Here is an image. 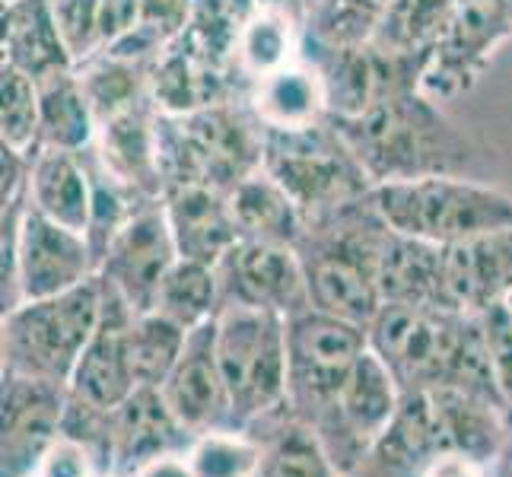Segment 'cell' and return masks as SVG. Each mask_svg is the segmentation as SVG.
Here are the masks:
<instances>
[{
  "label": "cell",
  "mask_w": 512,
  "mask_h": 477,
  "mask_svg": "<svg viewBox=\"0 0 512 477\" xmlns=\"http://www.w3.org/2000/svg\"><path fill=\"white\" fill-rule=\"evenodd\" d=\"M334 128L344 134L373 185L433 175L484 179L493 163V150L484 140L465 131L439 99L423 90L388 96L357 118L334 121Z\"/></svg>",
  "instance_id": "1"
},
{
  "label": "cell",
  "mask_w": 512,
  "mask_h": 477,
  "mask_svg": "<svg viewBox=\"0 0 512 477\" xmlns=\"http://www.w3.org/2000/svg\"><path fill=\"white\" fill-rule=\"evenodd\" d=\"M369 350L395 376L401 395L462 388L503 408L490 369L481 315L385 303L366 328ZM506 411V408H503Z\"/></svg>",
  "instance_id": "2"
},
{
  "label": "cell",
  "mask_w": 512,
  "mask_h": 477,
  "mask_svg": "<svg viewBox=\"0 0 512 477\" xmlns=\"http://www.w3.org/2000/svg\"><path fill=\"white\" fill-rule=\"evenodd\" d=\"M392 233L373 194L309 217L296 255L312 309L369 328L382 309L379 268Z\"/></svg>",
  "instance_id": "3"
},
{
  "label": "cell",
  "mask_w": 512,
  "mask_h": 477,
  "mask_svg": "<svg viewBox=\"0 0 512 477\" xmlns=\"http://www.w3.org/2000/svg\"><path fill=\"white\" fill-rule=\"evenodd\" d=\"M264 163V128L242 99H223L188 115L160 112V172L166 194L204 185L223 194Z\"/></svg>",
  "instance_id": "4"
},
{
  "label": "cell",
  "mask_w": 512,
  "mask_h": 477,
  "mask_svg": "<svg viewBox=\"0 0 512 477\" xmlns=\"http://www.w3.org/2000/svg\"><path fill=\"white\" fill-rule=\"evenodd\" d=\"M373 198L392 229L443 249L512 229V194L471 175L388 182Z\"/></svg>",
  "instance_id": "5"
},
{
  "label": "cell",
  "mask_w": 512,
  "mask_h": 477,
  "mask_svg": "<svg viewBox=\"0 0 512 477\" xmlns=\"http://www.w3.org/2000/svg\"><path fill=\"white\" fill-rule=\"evenodd\" d=\"M99 309V274L77 290L13 306L0 325V373L70 385L96 331Z\"/></svg>",
  "instance_id": "6"
},
{
  "label": "cell",
  "mask_w": 512,
  "mask_h": 477,
  "mask_svg": "<svg viewBox=\"0 0 512 477\" xmlns=\"http://www.w3.org/2000/svg\"><path fill=\"white\" fill-rule=\"evenodd\" d=\"M29 191V188H26ZM4 249H0V299L4 312L26 303L83 287L99 274V261L90 239L77 229L48 220L29 198L4 201Z\"/></svg>",
  "instance_id": "7"
},
{
  "label": "cell",
  "mask_w": 512,
  "mask_h": 477,
  "mask_svg": "<svg viewBox=\"0 0 512 477\" xmlns=\"http://www.w3.org/2000/svg\"><path fill=\"white\" fill-rule=\"evenodd\" d=\"M261 169L299 204L306 220L376 188L331 118L315 128L264 131Z\"/></svg>",
  "instance_id": "8"
},
{
  "label": "cell",
  "mask_w": 512,
  "mask_h": 477,
  "mask_svg": "<svg viewBox=\"0 0 512 477\" xmlns=\"http://www.w3.org/2000/svg\"><path fill=\"white\" fill-rule=\"evenodd\" d=\"M217 350L233 427L249 430L287 408V318L255 309L217 315Z\"/></svg>",
  "instance_id": "9"
},
{
  "label": "cell",
  "mask_w": 512,
  "mask_h": 477,
  "mask_svg": "<svg viewBox=\"0 0 512 477\" xmlns=\"http://www.w3.org/2000/svg\"><path fill=\"white\" fill-rule=\"evenodd\" d=\"M369 350L363 325L306 309L287 318V408L306 427L319 423Z\"/></svg>",
  "instance_id": "10"
},
{
  "label": "cell",
  "mask_w": 512,
  "mask_h": 477,
  "mask_svg": "<svg viewBox=\"0 0 512 477\" xmlns=\"http://www.w3.org/2000/svg\"><path fill=\"white\" fill-rule=\"evenodd\" d=\"M303 55L319 67L328 93V115L334 121L357 118L388 96L423 90L430 67L427 55H395L373 42L331 48L306 39Z\"/></svg>",
  "instance_id": "11"
},
{
  "label": "cell",
  "mask_w": 512,
  "mask_h": 477,
  "mask_svg": "<svg viewBox=\"0 0 512 477\" xmlns=\"http://www.w3.org/2000/svg\"><path fill=\"white\" fill-rule=\"evenodd\" d=\"M509 42L512 0H455L423 77V93L439 102L471 93Z\"/></svg>",
  "instance_id": "12"
},
{
  "label": "cell",
  "mask_w": 512,
  "mask_h": 477,
  "mask_svg": "<svg viewBox=\"0 0 512 477\" xmlns=\"http://www.w3.org/2000/svg\"><path fill=\"white\" fill-rule=\"evenodd\" d=\"M398 404L401 388L395 376L388 373L373 350H366L341 398L334 401V408L319 423H312L309 430L319 436V443L325 446L341 477H347L392 423Z\"/></svg>",
  "instance_id": "13"
},
{
  "label": "cell",
  "mask_w": 512,
  "mask_h": 477,
  "mask_svg": "<svg viewBox=\"0 0 512 477\" xmlns=\"http://www.w3.org/2000/svg\"><path fill=\"white\" fill-rule=\"evenodd\" d=\"M220 280V312L223 309H255L293 318L306 312L309 284L303 261L287 245H264L239 239L217 261Z\"/></svg>",
  "instance_id": "14"
},
{
  "label": "cell",
  "mask_w": 512,
  "mask_h": 477,
  "mask_svg": "<svg viewBox=\"0 0 512 477\" xmlns=\"http://www.w3.org/2000/svg\"><path fill=\"white\" fill-rule=\"evenodd\" d=\"M179 261L166 201H150L121 226L99 261V280L112 287L134 312H153L166 274Z\"/></svg>",
  "instance_id": "15"
},
{
  "label": "cell",
  "mask_w": 512,
  "mask_h": 477,
  "mask_svg": "<svg viewBox=\"0 0 512 477\" xmlns=\"http://www.w3.org/2000/svg\"><path fill=\"white\" fill-rule=\"evenodd\" d=\"M67 385L0 373V477H29L61 439Z\"/></svg>",
  "instance_id": "16"
},
{
  "label": "cell",
  "mask_w": 512,
  "mask_h": 477,
  "mask_svg": "<svg viewBox=\"0 0 512 477\" xmlns=\"http://www.w3.org/2000/svg\"><path fill=\"white\" fill-rule=\"evenodd\" d=\"M102 284V280H99ZM137 312L112 287L102 284V309L90 344L70 379V395L93 408H118L137 385L131 331Z\"/></svg>",
  "instance_id": "17"
},
{
  "label": "cell",
  "mask_w": 512,
  "mask_h": 477,
  "mask_svg": "<svg viewBox=\"0 0 512 477\" xmlns=\"http://www.w3.org/2000/svg\"><path fill=\"white\" fill-rule=\"evenodd\" d=\"M160 392L191 436L233 427V404L217 350V318L188 334L182 357Z\"/></svg>",
  "instance_id": "18"
},
{
  "label": "cell",
  "mask_w": 512,
  "mask_h": 477,
  "mask_svg": "<svg viewBox=\"0 0 512 477\" xmlns=\"http://www.w3.org/2000/svg\"><path fill=\"white\" fill-rule=\"evenodd\" d=\"M443 452H449V443L433 395L411 392L401 395L392 423L347 477H420Z\"/></svg>",
  "instance_id": "19"
},
{
  "label": "cell",
  "mask_w": 512,
  "mask_h": 477,
  "mask_svg": "<svg viewBox=\"0 0 512 477\" xmlns=\"http://www.w3.org/2000/svg\"><path fill=\"white\" fill-rule=\"evenodd\" d=\"M109 433H112V458L115 474L131 477L153 458L169 452H185L191 446V433L172 414L160 388L140 385L109 411Z\"/></svg>",
  "instance_id": "20"
},
{
  "label": "cell",
  "mask_w": 512,
  "mask_h": 477,
  "mask_svg": "<svg viewBox=\"0 0 512 477\" xmlns=\"http://www.w3.org/2000/svg\"><path fill=\"white\" fill-rule=\"evenodd\" d=\"M242 102L258 118L264 131H299L328 121V93L325 80L306 55L287 67L255 80L245 90Z\"/></svg>",
  "instance_id": "21"
},
{
  "label": "cell",
  "mask_w": 512,
  "mask_h": 477,
  "mask_svg": "<svg viewBox=\"0 0 512 477\" xmlns=\"http://www.w3.org/2000/svg\"><path fill=\"white\" fill-rule=\"evenodd\" d=\"M163 201L179 258L217 268V261L239 242L229 194L204 185H188L169 191Z\"/></svg>",
  "instance_id": "22"
},
{
  "label": "cell",
  "mask_w": 512,
  "mask_h": 477,
  "mask_svg": "<svg viewBox=\"0 0 512 477\" xmlns=\"http://www.w3.org/2000/svg\"><path fill=\"white\" fill-rule=\"evenodd\" d=\"M382 306H427V309H455L449 293L446 249L404 233H392L379 268Z\"/></svg>",
  "instance_id": "23"
},
{
  "label": "cell",
  "mask_w": 512,
  "mask_h": 477,
  "mask_svg": "<svg viewBox=\"0 0 512 477\" xmlns=\"http://www.w3.org/2000/svg\"><path fill=\"white\" fill-rule=\"evenodd\" d=\"M0 26H4V32H0L4 64L32 77L35 83L77 67L48 0H10V4H4Z\"/></svg>",
  "instance_id": "24"
},
{
  "label": "cell",
  "mask_w": 512,
  "mask_h": 477,
  "mask_svg": "<svg viewBox=\"0 0 512 477\" xmlns=\"http://www.w3.org/2000/svg\"><path fill=\"white\" fill-rule=\"evenodd\" d=\"M26 198L29 207L48 220L86 236L93 210V175L86 156L70 150H35Z\"/></svg>",
  "instance_id": "25"
},
{
  "label": "cell",
  "mask_w": 512,
  "mask_h": 477,
  "mask_svg": "<svg viewBox=\"0 0 512 477\" xmlns=\"http://www.w3.org/2000/svg\"><path fill=\"white\" fill-rule=\"evenodd\" d=\"M239 239L296 249L306 233V214L268 172L258 169L229 191Z\"/></svg>",
  "instance_id": "26"
},
{
  "label": "cell",
  "mask_w": 512,
  "mask_h": 477,
  "mask_svg": "<svg viewBox=\"0 0 512 477\" xmlns=\"http://www.w3.org/2000/svg\"><path fill=\"white\" fill-rule=\"evenodd\" d=\"M39 150H70L86 153L96 144L99 118L77 67L61 70V74L39 83Z\"/></svg>",
  "instance_id": "27"
},
{
  "label": "cell",
  "mask_w": 512,
  "mask_h": 477,
  "mask_svg": "<svg viewBox=\"0 0 512 477\" xmlns=\"http://www.w3.org/2000/svg\"><path fill=\"white\" fill-rule=\"evenodd\" d=\"M261 439V465L255 477H341L303 420H296L290 408L264 417L249 427Z\"/></svg>",
  "instance_id": "28"
},
{
  "label": "cell",
  "mask_w": 512,
  "mask_h": 477,
  "mask_svg": "<svg viewBox=\"0 0 512 477\" xmlns=\"http://www.w3.org/2000/svg\"><path fill=\"white\" fill-rule=\"evenodd\" d=\"M153 312L172 318L185 331H194L220 315V280L214 264L179 258L166 274L160 293H156Z\"/></svg>",
  "instance_id": "29"
},
{
  "label": "cell",
  "mask_w": 512,
  "mask_h": 477,
  "mask_svg": "<svg viewBox=\"0 0 512 477\" xmlns=\"http://www.w3.org/2000/svg\"><path fill=\"white\" fill-rule=\"evenodd\" d=\"M455 0H392L373 35V45L395 55H427L443 39Z\"/></svg>",
  "instance_id": "30"
},
{
  "label": "cell",
  "mask_w": 512,
  "mask_h": 477,
  "mask_svg": "<svg viewBox=\"0 0 512 477\" xmlns=\"http://www.w3.org/2000/svg\"><path fill=\"white\" fill-rule=\"evenodd\" d=\"M392 0H315L306 16V39L315 45L350 48L373 42Z\"/></svg>",
  "instance_id": "31"
},
{
  "label": "cell",
  "mask_w": 512,
  "mask_h": 477,
  "mask_svg": "<svg viewBox=\"0 0 512 477\" xmlns=\"http://www.w3.org/2000/svg\"><path fill=\"white\" fill-rule=\"evenodd\" d=\"M185 455L194 477H255L261 465V439L252 430L220 427L194 436Z\"/></svg>",
  "instance_id": "32"
},
{
  "label": "cell",
  "mask_w": 512,
  "mask_h": 477,
  "mask_svg": "<svg viewBox=\"0 0 512 477\" xmlns=\"http://www.w3.org/2000/svg\"><path fill=\"white\" fill-rule=\"evenodd\" d=\"M188 334L182 325L160 312H137L131 331V353H134V373L137 385L163 388L169 373L179 363Z\"/></svg>",
  "instance_id": "33"
},
{
  "label": "cell",
  "mask_w": 512,
  "mask_h": 477,
  "mask_svg": "<svg viewBox=\"0 0 512 477\" xmlns=\"http://www.w3.org/2000/svg\"><path fill=\"white\" fill-rule=\"evenodd\" d=\"M39 83L13 67H0V144L35 156L39 150Z\"/></svg>",
  "instance_id": "34"
},
{
  "label": "cell",
  "mask_w": 512,
  "mask_h": 477,
  "mask_svg": "<svg viewBox=\"0 0 512 477\" xmlns=\"http://www.w3.org/2000/svg\"><path fill=\"white\" fill-rule=\"evenodd\" d=\"M74 64L102 51V0H48Z\"/></svg>",
  "instance_id": "35"
},
{
  "label": "cell",
  "mask_w": 512,
  "mask_h": 477,
  "mask_svg": "<svg viewBox=\"0 0 512 477\" xmlns=\"http://www.w3.org/2000/svg\"><path fill=\"white\" fill-rule=\"evenodd\" d=\"M484 322V338H487V353H490V369L497 392L503 398V408L512 417V322L506 315L503 303H493L490 309L481 312Z\"/></svg>",
  "instance_id": "36"
},
{
  "label": "cell",
  "mask_w": 512,
  "mask_h": 477,
  "mask_svg": "<svg viewBox=\"0 0 512 477\" xmlns=\"http://www.w3.org/2000/svg\"><path fill=\"white\" fill-rule=\"evenodd\" d=\"M32 474L35 477H102L93 455L86 452V446H80L77 439H70V436H61L58 443L45 452V458Z\"/></svg>",
  "instance_id": "37"
},
{
  "label": "cell",
  "mask_w": 512,
  "mask_h": 477,
  "mask_svg": "<svg viewBox=\"0 0 512 477\" xmlns=\"http://www.w3.org/2000/svg\"><path fill=\"white\" fill-rule=\"evenodd\" d=\"M194 4L198 0H140V23L160 32L166 42H175L191 26Z\"/></svg>",
  "instance_id": "38"
},
{
  "label": "cell",
  "mask_w": 512,
  "mask_h": 477,
  "mask_svg": "<svg viewBox=\"0 0 512 477\" xmlns=\"http://www.w3.org/2000/svg\"><path fill=\"white\" fill-rule=\"evenodd\" d=\"M420 477H493V465L462 452H443L420 471Z\"/></svg>",
  "instance_id": "39"
},
{
  "label": "cell",
  "mask_w": 512,
  "mask_h": 477,
  "mask_svg": "<svg viewBox=\"0 0 512 477\" xmlns=\"http://www.w3.org/2000/svg\"><path fill=\"white\" fill-rule=\"evenodd\" d=\"M131 477H194L185 452H169L163 458H153L144 468H137Z\"/></svg>",
  "instance_id": "40"
},
{
  "label": "cell",
  "mask_w": 512,
  "mask_h": 477,
  "mask_svg": "<svg viewBox=\"0 0 512 477\" xmlns=\"http://www.w3.org/2000/svg\"><path fill=\"white\" fill-rule=\"evenodd\" d=\"M255 4H258V10H271V13H280V16H290V20L306 26L309 0H255Z\"/></svg>",
  "instance_id": "41"
},
{
  "label": "cell",
  "mask_w": 512,
  "mask_h": 477,
  "mask_svg": "<svg viewBox=\"0 0 512 477\" xmlns=\"http://www.w3.org/2000/svg\"><path fill=\"white\" fill-rule=\"evenodd\" d=\"M493 477H512V423H509V433H506V443L493 462Z\"/></svg>",
  "instance_id": "42"
},
{
  "label": "cell",
  "mask_w": 512,
  "mask_h": 477,
  "mask_svg": "<svg viewBox=\"0 0 512 477\" xmlns=\"http://www.w3.org/2000/svg\"><path fill=\"white\" fill-rule=\"evenodd\" d=\"M503 306H506V315H509V322H512V290L503 296Z\"/></svg>",
  "instance_id": "43"
},
{
  "label": "cell",
  "mask_w": 512,
  "mask_h": 477,
  "mask_svg": "<svg viewBox=\"0 0 512 477\" xmlns=\"http://www.w3.org/2000/svg\"><path fill=\"white\" fill-rule=\"evenodd\" d=\"M102 477H121V474H102Z\"/></svg>",
  "instance_id": "44"
},
{
  "label": "cell",
  "mask_w": 512,
  "mask_h": 477,
  "mask_svg": "<svg viewBox=\"0 0 512 477\" xmlns=\"http://www.w3.org/2000/svg\"><path fill=\"white\" fill-rule=\"evenodd\" d=\"M312 4H315V0H309V7H312Z\"/></svg>",
  "instance_id": "45"
},
{
  "label": "cell",
  "mask_w": 512,
  "mask_h": 477,
  "mask_svg": "<svg viewBox=\"0 0 512 477\" xmlns=\"http://www.w3.org/2000/svg\"><path fill=\"white\" fill-rule=\"evenodd\" d=\"M4 4H10V0H4Z\"/></svg>",
  "instance_id": "46"
},
{
  "label": "cell",
  "mask_w": 512,
  "mask_h": 477,
  "mask_svg": "<svg viewBox=\"0 0 512 477\" xmlns=\"http://www.w3.org/2000/svg\"><path fill=\"white\" fill-rule=\"evenodd\" d=\"M29 477H35V474H29Z\"/></svg>",
  "instance_id": "47"
}]
</instances>
